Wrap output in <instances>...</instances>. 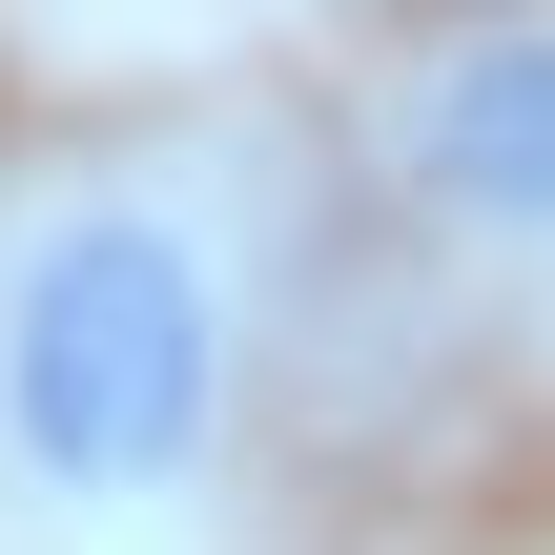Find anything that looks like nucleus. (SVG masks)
Returning a JSON list of instances; mask_svg holds the SVG:
<instances>
[{
	"label": "nucleus",
	"mask_w": 555,
	"mask_h": 555,
	"mask_svg": "<svg viewBox=\"0 0 555 555\" xmlns=\"http://www.w3.org/2000/svg\"><path fill=\"white\" fill-rule=\"evenodd\" d=\"M0 433L62 494L206 474V433H227V288H206V247L144 227V206H82L21 268V309H0Z\"/></svg>",
	"instance_id": "nucleus-1"
},
{
	"label": "nucleus",
	"mask_w": 555,
	"mask_h": 555,
	"mask_svg": "<svg viewBox=\"0 0 555 555\" xmlns=\"http://www.w3.org/2000/svg\"><path fill=\"white\" fill-rule=\"evenodd\" d=\"M412 185H433L453 227H494V247H555V21H494V41L433 62Z\"/></svg>",
	"instance_id": "nucleus-2"
}]
</instances>
